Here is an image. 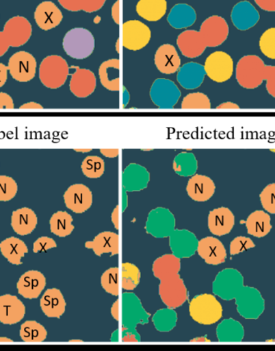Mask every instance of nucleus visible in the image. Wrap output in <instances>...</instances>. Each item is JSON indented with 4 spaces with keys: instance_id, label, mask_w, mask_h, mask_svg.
Listing matches in <instances>:
<instances>
[{
    "instance_id": "nucleus-1",
    "label": "nucleus",
    "mask_w": 275,
    "mask_h": 351,
    "mask_svg": "<svg viewBox=\"0 0 275 351\" xmlns=\"http://www.w3.org/2000/svg\"><path fill=\"white\" fill-rule=\"evenodd\" d=\"M265 64L263 60L257 55H246L237 62L236 80L245 89L254 90L265 81Z\"/></svg>"
},
{
    "instance_id": "nucleus-2",
    "label": "nucleus",
    "mask_w": 275,
    "mask_h": 351,
    "mask_svg": "<svg viewBox=\"0 0 275 351\" xmlns=\"http://www.w3.org/2000/svg\"><path fill=\"white\" fill-rule=\"evenodd\" d=\"M189 313L196 322L200 325L210 326L221 320L223 308L214 295L204 293L192 300Z\"/></svg>"
},
{
    "instance_id": "nucleus-3",
    "label": "nucleus",
    "mask_w": 275,
    "mask_h": 351,
    "mask_svg": "<svg viewBox=\"0 0 275 351\" xmlns=\"http://www.w3.org/2000/svg\"><path fill=\"white\" fill-rule=\"evenodd\" d=\"M68 64L58 55L46 57L40 64L39 77L42 84L49 89H58L65 85L70 75Z\"/></svg>"
},
{
    "instance_id": "nucleus-4",
    "label": "nucleus",
    "mask_w": 275,
    "mask_h": 351,
    "mask_svg": "<svg viewBox=\"0 0 275 351\" xmlns=\"http://www.w3.org/2000/svg\"><path fill=\"white\" fill-rule=\"evenodd\" d=\"M65 52L73 59L83 60L94 53V36L83 27H76L67 32L63 39Z\"/></svg>"
},
{
    "instance_id": "nucleus-5",
    "label": "nucleus",
    "mask_w": 275,
    "mask_h": 351,
    "mask_svg": "<svg viewBox=\"0 0 275 351\" xmlns=\"http://www.w3.org/2000/svg\"><path fill=\"white\" fill-rule=\"evenodd\" d=\"M235 299L237 311L246 319H258L264 312V299L255 288L243 286Z\"/></svg>"
},
{
    "instance_id": "nucleus-6",
    "label": "nucleus",
    "mask_w": 275,
    "mask_h": 351,
    "mask_svg": "<svg viewBox=\"0 0 275 351\" xmlns=\"http://www.w3.org/2000/svg\"><path fill=\"white\" fill-rule=\"evenodd\" d=\"M206 75L218 83L231 80L235 72V63L231 55L223 51H216L206 58L204 64Z\"/></svg>"
},
{
    "instance_id": "nucleus-7",
    "label": "nucleus",
    "mask_w": 275,
    "mask_h": 351,
    "mask_svg": "<svg viewBox=\"0 0 275 351\" xmlns=\"http://www.w3.org/2000/svg\"><path fill=\"white\" fill-rule=\"evenodd\" d=\"M153 103L159 109H173L181 97V92L176 83L166 78H157L150 90Z\"/></svg>"
},
{
    "instance_id": "nucleus-8",
    "label": "nucleus",
    "mask_w": 275,
    "mask_h": 351,
    "mask_svg": "<svg viewBox=\"0 0 275 351\" xmlns=\"http://www.w3.org/2000/svg\"><path fill=\"white\" fill-rule=\"evenodd\" d=\"M121 43L123 47L138 51L150 43L151 32L148 26L137 20L128 21L122 26Z\"/></svg>"
},
{
    "instance_id": "nucleus-9",
    "label": "nucleus",
    "mask_w": 275,
    "mask_h": 351,
    "mask_svg": "<svg viewBox=\"0 0 275 351\" xmlns=\"http://www.w3.org/2000/svg\"><path fill=\"white\" fill-rule=\"evenodd\" d=\"M159 294L169 308L181 307L187 299V289L180 275L160 280Z\"/></svg>"
},
{
    "instance_id": "nucleus-10",
    "label": "nucleus",
    "mask_w": 275,
    "mask_h": 351,
    "mask_svg": "<svg viewBox=\"0 0 275 351\" xmlns=\"http://www.w3.org/2000/svg\"><path fill=\"white\" fill-rule=\"evenodd\" d=\"M244 286V279L240 271L233 269L220 272L213 282V292L226 301L235 299Z\"/></svg>"
},
{
    "instance_id": "nucleus-11",
    "label": "nucleus",
    "mask_w": 275,
    "mask_h": 351,
    "mask_svg": "<svg viewBox=\"0 0 275 351\" xmlns=\"http://www.w3.org/2000/svg\"><path fill=\"white\" fill-rule=\"evenodd\" d=\"M36 58L26 51H19L14 53L8 61V71L14 80L20 82H27L33 80L36 76Z\"/></svg>"
},
{
    "instance_id": "nucleus-12",
    "label": "nucleus",
    "mask_w": 275,
    "mask_h": 351,
    "mask_svg": "<svg viewBox=\"0 0 275 351\" xmlns=\"http://www.w3.org/2000/svg\"><path fill=\"white\" fill-rule=\"evenodd\" d=\"M199 32L206 46L213 48L222 45L227 40L229 27L223 17L212 16L202 23Z\"/></svg>"
},
{
    "instance_id": "nucleus-13",
    "label": "nucleus",
    "mask_w": 275,
    "mask_h": 351,
    "mask_svg": "<svg viewBox=\"0 0 275 351\" xmlns=\"http://www.w3.org/2000/svg\"><path fill=\"white\" fill-rule=\"evenodd\" d=\"M63 197L68 209L75 214H83L93 205V193L84 184H72Z\"/></svg>"
},
{
    "instance_id": "nucleus-14",
    "label": "nucleus",
    "mask_w": 275,
    "mask_h": 351,
    "mask_svg": "<svg viewBox=\"0 0 275 351\" xmlns=\"http://www.w3.org/2000/svg\"><path fill=\"white\" fill-rule=\"evenodd\" d=\"M3 32L9 45L17 48L25 45L29 40L33 34V27L25 17L17 16L6 22Z\"/></svg>"
},
{
    "instance_id": "nucleus-15",
    "label": "nucleus",
    "mask_w": 275,
    "mask_h": 351,
    "mask_svg": "<svg viewBox=\"0 0 275 351\" xmlns=\"http://www.w3.org/2000/svg\"><path fill=\"white\" fill-rule=\"evenodd\" d=\"M70 69H75L70 82L72 94L79 99H86L93 94L97 86V78L93 71L79 66H71Z\"/></svg>"
},
{
    "instance_id": "nucleus-16",
    "label": "nucleus",
    "mask_w": 275,
    "mask_h": 351,
    "mask_svg": "<svg viewBox=\"0 0 275 351\" xmlns=\"http://www.w3.org/2000/svg\"><path fill=\"white\" fill-rule=\"evenodd\" d=\"M26 307L16 295L5 294L0 295V322L3 325L12 326L24 319Z\"/></svg>"
},
{
    "instance_id": "nucleus-17",
    "label": "nucleus",
    "mask_w": 275,
    "mask_h": 351,
    "mask_svg": "<svg viewBox=\"0 0 275 351\" xmlns=\"http://www.w3.org/2000/svg\"><path fill=\"white\" fill-rule=\"evenodd\" d=\"M197 253L209 265H220L226 262V249L217 238L208 237L200 239L197 243Z\"/></svg>"
},
{
    "instance_id": "nucleus-18",
    "label": "nucleus",
    "mask_w": 275,
    "mask_h": 351,
    "mask_svg": "<svg viewBox=\"0 0 275 351\" xmlns=\"http://www.w3.org/2000/svg\"><path fill=\"white\" fill-rule=\"evenodd\" d=\"M46 286V277L40 271L30 270L25 272L18 280V293L26 299L38 298Z\"/></svg>"
},
{
    "instance_id": "nucleus-19",
    "label": "nucleus",
    "mask_w": 275,
    "mask_h": 351,
    "mask_svg": "<svg viewBox=\"0 0 275 351\" xmlns=\"http://www.w3.org/2000/svg\"><path fill=\"white\" fill-rule=\"evenodd\" d=\"M231 16L233 25L241 31L252 29L260 20L259 11L247 0L235 4L232 9Z\"/></svg>"
},
{
    "instance_id": "nucleus-20",
    "label": "nucleus",
    "mask_w": 275,
    "mask_h": 351,
    "mask_svg": "<svg viewBox=\"0 0 275 351\" xmlns=\"http://www.w3.org/2000/svg\"><path fill=\"white\" fill-rule=\"evenodd\" d=\"M235 225V216L228 207L216 208L209 212L208 228L216 237H224L231 232Z\"/></svg>"
},
{
    "instance_id": "nucleus-21",
    "label": "nucleus",
    "mask_w": 275,
    "mask_h": 351,
    "mask_svg": "<svg viewBox=\"0 0 275 351\" xmlns=\"http://www.w3.org/2000/svg\"><path fill=\"white\" fill-rule=\"evenodd\" d=\"M186 191L192 200L205 202L214 195L216 186L213 180L207 176L194 174L187 184Z\"/></svg>"
},
{
    "instance_id": "nucleus-22",
    "label": "nucleus",
    "mask_w": 275,
    "mask_h": 351,
    "mask_svg": "<svg viewBox=\"0 0 275 351\" xmlns=\"http://www.w3.org/2000/svg\"><path fill=\"white\" fill-rule=\"evenodd\" d=\"M176 43L183 56L196 58L207 48L199 31L186 30L178 36Z\"/></svg>"
},
{
    "instance_id": "nucleus-23",
    "label": "nucleus",
    "mask_w": 275,
    "mask_h": 351,
    "mask_svg": "<svg viewBox=\"0 0 275 351\" xmlns=\"http://www.w3.org/2000/svg\"><path fill=\"white\" fill-rule=\"evenodd\" d=\"M155 64L160 73L172 75L181 68V60L172 45L164 44L159 46L155 54Z\"/></svg>"
},
{
    "instance_id": "nucleus-24",
    "label": "nucleus",
    "mask_w": 275,
    "mask_h": 351,
    "mask_svg": "<svg viewBox=\"0 0 275 351\" xmlns=\"http://www.w3.org/2000/svg\"><path fill=\"white\" fill-rule=\"evenodd\" d=\"M100 82L109 91H118L122 85V66L120 60L109 59L101 64L99 69Z\"/></svg>"
},
{
    "instance_id": "nucleus-25",
    "label": "nucleus",
    "mask_w": 275,
    "mask_h": 351,
    "mask_svg": "<svg viewBox=\"0 0 275 351\" xmlns=\"http://www.w3.org/2000/svg\"><path fill=\"white\" fill-rule=\"evenodd\" d=\"M122 180L126 191H140L148 187L150 173L144 166L131 164L123 171Z\"/></svg>"
},
{
    "instance_id": "nucleus-26",
    "label": "nucleus",
    "mask_w": 275,
    "mask_h": 351,
    "mask_svg": "<svg viewBox=\"0 0 275 351\" xmlns=\"http://www.w3.org/2000/svg\"><path fill=\"white\" fill-rule=\"evenodd\" d=\"M34 19L40 29L49 31L61 24L63 15L56 4L51 1H44L36 8Z\"/></svg>"
},
{
    "instance_id": "nucleus-27",
    "label": "nucleus",
    "mask_w": 275,
    "mask_h": 351,
    "mask_svg": "<svg viewBox=\"0 0 275 351\" xmlns=\"http://www.w3.org/2000/svg\"><path fill=\"white\" fill-rule=\"evenodd\" d=\"M175 224V217L172 212L165 208L159 207L150 212L146 229L148 233L157 237V232H172Z\"/></svg>"
},
{
    "instance_id": "nucleus-28",
    "label": "nucleus",
    "mask_w": 275,
    "mask_h": 351,
    "mask_svg": "<svg viewBox=\"0 0 275 351\" xmlns=\"http://www.w3.org/2000/svg\"><path fill=\"white\" fill-rule=\"evenodd\" d=\"M206 73L204 66L196 62H189L179 69L177 81L186 90H195L202 85Z\"/></svg>"
},
{
    "instance_id": "nucleus-29",
    "label": "nucleus",
    "mask_w": 275,
    "mask_h": 351,
    "mask_svg": "<svg viewBox=\"0 0 275 351\" xmlns=\"http://www.w3.org/2000/svg\"><path fill=\"white\" fill-rule=\"evenodd\" d=\"M40 308L45 316L61 318L66 309V302L61 290L49 289L40 299Z\"/></svg>"
},
{
    "instance_id": "nucleus-30",
    "label": "nucleus",
    "mask_w": 275,
    "mask_h": 351,
    "mask_svg": "<svg viewBox=\"0 0 275 351\" xmlns=\"http://www.w3.org/2000/svg\"><path fill=\"white\" fill-rule=\"evenodd\" d=\"M38 223V216L29 207H22L12 212L11 226L14 232L21 237L33 233Z\"/></svg>"
},
{
    "instance_id": "nucleus-31",
    "label": "nucleus",
    "mask_w": 275,
    "mask_h": 351,
    "mask_svg": "<svg viewBox=\"0 0 275 351\" xmlns=\"http://www.w3.org/2000/svg\"><path fill=\"white\" fill-rule=\"evenodd\" d=\"M85 247L92 249L96 256H102L109 253L112 256L119 254V235L112 232H104L96 235L93 241L85 243Z\"/></svg>"
},
{
    "instance_id": "nucleus-32",
    "label": "nucleus",
    "mask_w": 275,
    "mask_h": 351,
    "mask_svg": "<svg viewBox=\"0 0 275 351\" xmlns=\"http://www.w3.org/2000/svg\"><path fill=\"white\" fill-rule=\"evenodd\" d=\"M174 29H183L194 25L196 13L194 8L187 3H178L172 8L167 18Z\"/></svg>"
},
{
    "instance_id": "nucleus-33",
    "label": "nucleus",
    "mask_w": 275,
    "mask_h": 351,
    "mask_svg": "<svg viewBox=\"0 0 275 351\" xmlns=\"http://www.w3.org/2000/svg\"><path fill=\"white\" fill-rule=\"evenodd\" d=\"M247 232L256 238H263L272 232V218L267 212L256 210L245 221Z\"/></svg>"
},
{
    "instance_id": "nucleus-34",
    "label": "nucleus",
    "mask_w": 275,
    "mask_h": 351,
    "mask_svg": "<svg viewBox=\"0 0 275 351\" xmlns=\"http://www.w3.org/2000/svg\"><path fill=\"white\" fill-rule=\"evenodd\" d=\"M181 267V258L174 254H167L155 261L153 271L155 278L162 280L179 275Z\"/></svg>"
},
{
    "instance_id": "nucleus-35",
    "label": "nucleus",
    "mask_w": 275,
    "mask_h": 351,
    "mask_svg": "<svg viewBox=\"0 0 275 351\" xmlns=\"http://www.w3.org/2000/svg\"><path fill=\"white\" fill-rule=\"evenodd\" d=\"M0 251L12 265H21L22 258L29 253V248L23 240L16 237H9L0 243Z\"/></svg>"
},
{
    "instance_id": "nucleus-36",
    "label": "nucleus",
    "mask_w": 275,
    "mask_h": 351,
    "mask_svg": "<svg viewBox=\"0 0 275 351\" xmlns=\"http://www.w3.org/2000/svg\"><path fill=\"white\" fill-rule=\"evenodd\" d=\"M166 0H140L136 5L138 15L148 21L161 20L167 12Z\"/></svg>"
},
{
    "instance_id": "nucleus-37",
    "label": "nucleus",
    "mask_w": 275,
    "mask_h": 351,
    "mask_svg": "<svg viewBox=\"0 0 275 351\" xmlns=\"http://www.w3.org/2000/svg\"><path fill=\"white\" fill-rule=\"evenodd\" d=\"M244 336V328L235 320H224L218 327V338L221 343H240Z\"/></svg>"
},
{
    "instance_id": "nucleus-38",
    "label": "nucleus",
    "mask_w": 275,
    "mask_h": 351,
    "mask_svg": "<svg viewBox=\"0 0 275 351\" xmlns=\"http://www.w3.org/2000/svg\"><path fill=\"white\" fill-rule=\"evenodd\" d=\"M73 217L66 211H57L49 220L50 230L60 238H66L75 230Z\"/></svg>"
},
{
    "instance_id": "nucleus-39",
    "label": "nucleus",
    "mask_w": 275,
    "mask_h": 351,
    "mask_svg": "<svg viewBox=\"0 0 275 351\" xmlns=\"http://www.w3.org/2000/svg\"><path fill=\"white\" fill-rule=\"evenodd\" d=\"M20 336L27 343H40L47 339L45 327L36 321H27L21 327Z\"/></svg>"
},
{
    "instance_id": "nucleus-40",
    "label": "nucleus",
    "mask_w": 275,
    "mask_h": 351,
    "mask_svg": "<svg viewBox=\"0 0 275 351\" xmlns=\"http://www.w3.org/2000/svg\"><path fill=\"white\" fill-rule=\"evenodd\" d=\"M198 164L194 154L183 152L179 154L173 160V169L182 177H190L196 174Z\"/></svg>"
},
{
    "instance_id": "nucleus-41",
    "label": "nucleus",
    "mask_w": 275,
    "mask_h": 351,
    "mask_svg": "<svg viewBox=\"0 0 275 351\" xmlns=\"http://www.w3.org/2000/svg\"><path fill=\"white\" fill-rule=\"evenodd\" d=\"M171 239L172 250L174 254H180V256L185 257V253L189 250L192 254H194L196 249V247L190 246V245L189 246V245H183L196 240L194 234L187 232V230H176V232H174Z\"/></svg>"
},
{
    "instance_id": "nucleus-42",
    "label": "nucleus",
    "mask_w": 275,
    "mask_h": 351,
    "mask_svg": "<svg viewBox=\"0 0 275 351\" xmlns=\"http://www.w3.org/2000/svg\"><path fill=\"white\" fill-rule=\"evenodd\" d=\"M107 0H58L61 5L70 12L93 13L100 10Z\"/></svg>"
},
{
    "instance_id": "nucleus-43",
    "label": "nucleus",
    "mask_w": 275,
    "mask_h": 351,
    "mask_svg": "<svg viewBox=\"0 0 275 351\" xmlns=\"http://www.w3.org/2000/svg\"><path fill=\"white\" fill-rule=\"evenodd\" d=\"M141 274L138 267L131 263H123L121 265V287L127 291H133L140 282Z\"/></svg>"
},
{
    "instance_id": "nucleus-44",
    "label": "nucleus",
    "mask_w": 275,
    "mask_h": 351,
    "mask_svg": "<svg viewBox=\"0 0 275 351\" xmlns=\"http://www.w3.org/2000/svg\"><path fill=\"white\" fill-rule=\"evenodd\" d=\"M101 285L109 294L118 297L120 294V270L114 267L107 269L101 277Z\"/></svg>"
},
{
    "instance_id": "nucleus-45",
    "label": "nucleus",
    "mask_w": 275,
    "mask_h": 351,
    "mask_svg": "<svg viewBox=\"0 0 275 351\" xmlns=\"http://www.w3.org/2000/svg\"><path fill=\"white\" fill-rule=\"evenodd\" d=\"M105 161L100 156H89L82 161L81 168L82 173L90 179H98L105 172Z\"/></svg>"
},
{
    "instance_id": "nucleus-46",
    "label": "nucleus",
    "mask_w": 275,
    "mask_h": 351,
    "mask_svg": "<svg viewBox=\"0 0 275 351\" xmlns=\"http://www.w3.org/2000/svg\"><path fill=\"white\" fill-rule=\"evenodd\" d=\"M183 110H209L211 101L209 97L201 92L187 95L181 103Z\"/></svg>"
},
{
    "instance_id": "nucleus-47",
    "label": "nucleus",
    "mask_w": 275,
    "mask_h": 351,
    "mask_svg": "<svg viewBox=\"0 0 275 351\" xmlns=\"http://www.w3.org/2000/svg\"><path fill=\"white\" fill-rule=\"evenodd\" d=\"M17 192L18 184L15 180L8 176H0V202H10Z\"/></svg>"
},
{
    "instance_id": "nucleus-48",
    "label": "nucleus",
    "mask_w": 275,
    "mask_h": 351,
    "mask_svg": "<svg viewBox=\"0 0 275 351\" xmlns=\"http://www.w3.org/2000/svg\"><path fill=\"white\" fill-rule=\"evenodd\" d=\"M259 48L265 57L275 60V27L265 30L261 36Z\"/></svg>"
},
{
    "instance_id": "nucleus-49",
    "label": "nucleus",
    "mask_w": 275,
    "mask_h": 351,
    "mask_svg": "<svg viewBox=\"0 0 275 351\" xmlns=\"http://www.w3.org/2000/svg\"><path fill=\"white\" fill-rule=\"evenodd\" d=\"M259 197L263 209L270 215H275V183L267 184Z\"/></svg>"
},
{
    "instance_id": "nucleus-50",
    "label": "nucleus",
    "mask_w": 275,
    "mask_h": 351,
    "mask_svg": "<svg viewBox=\"0 0 275 351\" xmlns=\"http://www.w3.org/2000/svg\"><path fill=\"white\" fill-rule=\"evenodd\" d=\"M254 247H255V243L253 240L248 237H238L229 245V253L231 256H236Z\"/></svg>"
},
{
    "instance_id": "nucleus-51",
    "label": "nucleus",
    "mask_w": 275,
    "mask_h": 351,
    "mask_svg": "<svg viewBox=\"0 0 275 351\" xmlns=\"http://www.w3.org/2000/svg\"><path fill=\"white\" fill-rule=\"evenodd\" d=\"M57 247V244L55 242L54 239L47 237H42L36 240L34 243V252H46L49 250V249L56 248Z\"/></svg>"
},
{
    "instance_id": "nucleus-52",
    "label": "nucleus",
    "mask_w": 275,
    "mask_h": 351,
    "mask_svg": "<svg viewBox=\"0 0 275 351\" xmlns=\"http://www.w3.org/2000/svg\"><path fill=\"white\" fill-rule=\"evenodd\" d=\"M265 81L267 82V90L275 99V66H265Z\"/></svg>"
},
{
    "instance_id": "nucleus-53",
    "label": "nucleus",
    "mask_w": 275,
    "mask_h": 351,
    "mask_svg": "<svg viewBox=\"0 0 275 351\" xmlns=\"http://www.w3.org/2000/svg\"><path fill=\"white\" fill-rule=\"evenodd\" d=\"M15 108L14 101L10 95L0 92V110H12Z\"/></svg>"
},
{
    "instance_id": "nucleus-54",
    "label": "nucleus",
    "mask_w": 275,
    "mask_h": 351,
    "mask_svg": "<svg viewBox=\"0 0 275 351\" xmlns=\"http://www.w3.org/2000/svg\"><path fill=\"white\" fill-rule=\"evenodd\" d=\"M260 8L267 12H275V0H254Z\"/></svg>"
},
{
    "instance_id": "nucleus-55",
    "label": "nucleus",
    "mask_w": 275,
    "mask_h": 351,
    "mask_svg": "<svg viewBox=\"0 0 275 351\" xmlns=\"http://www.w3.org/2000/svg\"><path fill=\"white\" fill-rule=\"evenodd\" d=\"M10 47L6 36L4 35L3 32H0V58L3 57Z\"/></svg>"
},
{
    "instance_id": "nucleus-56",
    "label": "nucleus",
    "mask_w": 275,
    "mask_h": 351,
    "mask_svg": "<svg viewBox=\"0 0 275 351\" xmlns=\"http://www.w3.org/2000/svg\"><path fill=\"white\" fill-rule=\"evenodd\" d=\"M112 16L117 25L120 24V0L114 3L112 9Z\"/></svg>"
},
{
    "instance_id": "nucleus-57",
    "label": "nucleus",
    "mask_w": 275,
    "mask_h": 351,
    "mask_svg": "<svg viewBox=\"0 0 275 351\" xmlns=\"http://www.w3.org/2000/svg\"><path fill=\"white\" fill-rule=\"evenodd\" d=\"M8 72V66L3 63H0V88L6 84Z\"/></svg>"
},
{
    "instance_id": "nucleus-58",
    "label": "nucleus",
    "mask_w": 275,
    "mask_h": 351,
    "mask_svg": "<svg viewBox=\"0 0 275 351\" xmlns=\"http://www.w3.org/2000/svg\"><path fill=\"white\" fill-rule=\"evenodd\" d=\"M44 108L40 104L36 101H29L21 106V110H42Z\"/></svg>"
},
{
    "instance_id": "nucleus-59",
    "label": "nucleus",
    "mask_w": 275,
    "mask_h": 351,
    "mask_svg": "<svg viewBox=\"0 0 275 351\" xmlns=\"http://www.w3.org/2000/svg\"><path fill=\"white\" fill-rule=\"evenodd\" d=\"M239 108V106L235 103H232V101H226V103L220 104L217 107L218 110H237Z\"/></svg>"
},
{
    "instance_id": "nucleus-60",
    "label": "nucleus",
    "mask_w": 275,
    "mask_h": 351,
    "mask_svg": "<svg viewBox=\"0 0 275 351\" xmlns=\"http://www.w3.org/2000/svg\"><path fill=\"white\" fill-rule=\"evenodd\" d=\"M101 154H102L107 158H116L119 154L118 149H100Z\"/></svg>"
},
{
    "instance_id": "nucleus-61",
    "label": "nucleus",
    "mask_w": 275,
    "mask_h": 351,
    "mask_svg": "<svg viewBox=\"0 0 275 351\" xmlns=\"http://www.w3.org/2000/svg\"><path fill=\"white\" fill-rule=\"evenodd\" d=\"M112 221L114 225V228L116 230H119L120 228V223H119V207L116 206V209L114 210L113 213L112 215Z\"/></svg>"
},
{
    "instance_id": "nucleus-62",
    "label": "nucleus",
    "mask_w": 275,
    "mask_h": 351,
    "mask_svg": "<svg viewBox=\"0 0 275 351\" xmlns=\"http://www.w3.org/2000/svg\"><path fill=\"white\" fill-rule=\"evenodd\" d=\"M120 303V301L119 300H117L116 302L113 304L112 307V314L114 319L119 322L120 321V316H119V304Z\"/></svg>"
},
{
    "instance_id": "nucleus-63",
    "label": "nucleus",
    "mask_w": 275,
    "mask_h": 351,
    "mask_svg": "<svg viewBox=\"0 0 275 351\" xmlns=\"http://www.w3.org/2000/svg\"><path fill=\"white\" fill-rule=\"evenodd\" d=\"M14 341L12 339L6 338V337H1L0 338V343H13Z\"/></svg>"
}]
</instances>
